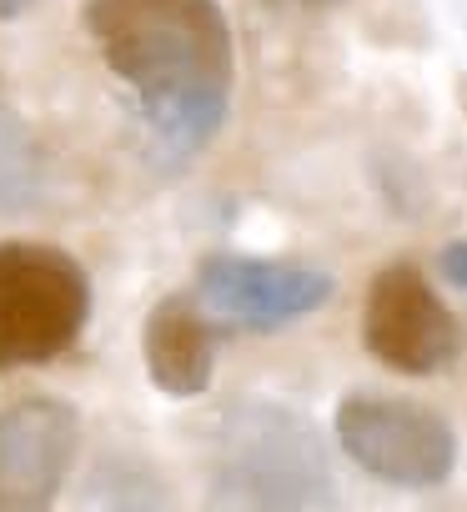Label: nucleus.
Wrapping results in <instances>:
<instances>
[{
	"instance_id": "obj_1",
	"label": "nucleus",
	"mask_w": 467,
	"mask_h": 512,
	"mask_svg": "<svg viewBox=\"0 0 467 512\" xmlns=\"http://www.w3.org/2000/svg\"><path fill=\"white\" fill-rule=\"evenodd\" d=\"M81 26L166 161L181 166L216 141L237 91V41L221 0H86Z\"/></svg>"
},
{
	"instance_id": "obj_2",
	"label": "nucleus",
	"mask_w": 467,
	"mask_h": 512,
	"mask_svg": "<svg viewBox=\"0 0 467 512\" xmlns=\"http://www.w3.org/2000/svg\"><path fill=\"white\" fill-rule=\"evenodd\" d=\"M332 502V467L302 412L262 397L221 412L201 512H332Z\"/></svg>"
},
{
	"instance_id": "obj_3",
	"label": "nucleus",
	"mask_w": 467,
	"mask_h": 512,
	"mask_svg": "<svg viewBox=\"0 0 467 512\" xmlns=\"http://www.w3.org/2000/svg\"><path fill=\"white\" fill-rule=\"evenodd\" d=\"M91 322V277L66 246L0 241V372L61 362Z\"/></svg>"
},
{
	"instance_id": "obj_4",
	"label": "nucleus",
	"mask_w": 467,
	"mask_h": 512,
	"mask_svg": "<svg viewBox=\"0 0 467 512\" xmlns=\"http://www.w3.org/2000/svg\"><path fill=\"white\" fill-rule=\"evenodd\" d=\"M337 447L377 482L402 492L442 487L457 472V432L437 407L382 392H347L332 417Z\"/></svg>"
},
{
	"instance_id": "obj_5",
	"label": "nucleus",
	"mask_w": 467,
	"mask_h": 512,
	"mask_svg": "<svg viewBox=\"0 0 467 512\" xmlns=\"http://www.w3.org/2000/svg\"><path fill=\"white\" fill-rule=\"evenodd\" d=\"M362 342L367 352L402 377H437L447 372L462 347L467 332L457 322V312L437 297V287L427 282L422 267L412 262H387L372 272L367 282V302H362Z\"/></svg>"
},
{
	"instance_id": "obj_6",
	"label": "nucleus",
	"mask_w": 467,
	"mask_h": 512,
	"mask_svg": "<svg viewBox=\"0 0 467 512\" xmlns=\"http://www.w3.org/2000/svg\"><path fill=\"white\" fill-rule=\"evenodd\" d=\"M337 282L322 267L302 262H267V256L211 251L196 267V302L231 327L247 332H282L332 302Z\"/></svg>"
},
{
	"instance_id": "obj_7",
	"label": "nucleus",
	"mask_w": 467,
	"mask_h": 512,
	"mask_svg": "<svg viewBox=\"0 0 467 512\" xmlns=\"http://www.w3.org/2000/svg\"><path fill=\"white\" fill-rule=\"evenodd\" d=\"M81 457V412L31 392L0 407V512H51Z\"/></svg>"
},
{
	"instance_id": "obj_8",
	"label": "nucleus",
	"mask_w": 467,
	"mask_h": 512,
	"mask_svg": "<svg viewBox=\"0 0 467 512\" xmlns=\"http://www.w3.org/2000/svg\"><path fill=\"white\" fill-rule=\"evenodd\" d=\"M141 362L156 392L186 402L201 397L216 377V337H211V312L196 297H161L146 312L141 327Z\"/></svg>"
},
{
	"instance_id": "obj_9",
	"label": "nucleus",
	"mask_w": 467,
	"mask_h": 512,
	"mask_svg": "<svg viewBox=\"0 0 467 512\" xmlns=\"http://www.w3.org/2000/svg\"><path fill=\"white\" fill-rule=\"evenodd\" d=\"M81 512H181V502L151 457L106 452L86 477Z\"/></svg>"
},
{
	"instance_id": "obj_10",
	"label": "nucleus",
	"mask_w": 467,
	"mask_h": 512,
	"mask_svg": "<svg viewBox=\"0 0 467 512\" xmlns=\"http://www.w3.org/2000/svg\"><path fill=\"white\" fill-rule=\"evenodd\" d=\"M36 191V156H31V141L26 131L0 116V206H26V196Z\"/></svg>"
},
{
	"instance_id": "obj_11",
	"label": "nucleus",
	"mask_w": 467,
	"mask_h": 512,
	"mask_svg": "<svg viewBox=\"0 0 467 512\" xmlns=\"http://www.w3.org/2000/svg\"><path fill=\"white\" fill-rule=\"evenodd\" d=\"M437 272H442L457 292H467V236H452V241L437 251Z\"/></svg>"
},
{
	"instance_id": "obj_12",
	"label": "nucleus",
	"mask_w": 467,
	"mask_h": 512,
	"mask_svg": "<svg viewBox=\"0 0 467 512\" xmlns=\"http://www.w3.org/2000/svg\"><path fill=\"white\" fill-rule=\"evenodd\" d=\"M26 11H31V0H0V21H16Z\"/></svg>"
},
{
	"instance_id": "obj_13",
	"label": "nucleus",
	"mask_w": 467,
	"mask_h": 512,
	"mask_svg": "<svg viewBox=\"0 0 467 512\" xmlns=\"http://www.w3.org/2000/svg\"><path fill=\"white\" fill-rule=\"evenodd\" d=\"M302 6H332V0H302Z\"/></svg>"
}]
</instances>
